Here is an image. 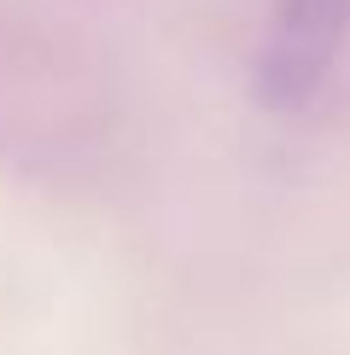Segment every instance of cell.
<instances>
[{"label":"cell","mask_w":350,"mask_h":355,"mask_svg":"<svg viewBox=\"0 0 350 355\" xmlns=\"http://www.w3.org/2000/svg\"><path fill=\"white\" fill-rule=\"evenodd\" d=\"M350 41V0H269L251 58L257 105L274 116L303 111L339 70Z\"/></svg>","instance_id":"cell-2"},{"label":"cell","mask_w":350,"mask_h":355,"mask_svg":"<svg viewBox=\"0 0 350 355\" xmlns=\"http://www.w3.org/2000/svg\"><path fill=\"white\" fill-rule=\"evenodd\" d=\"M128 111L106 58L24 0H0V175L53 198L99 192L123 169Z\"/></svg>","instance_id":"cell-1"}]
</instances>
